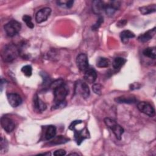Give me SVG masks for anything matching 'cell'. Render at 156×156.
<instances>
[{"instance_id":"1","label":"cell","mask_w":156,"mask_h":156,"mask_svg":"<svg viewBox=\"0 0 156 156\" xmlns=\"http://www.w3.org/2000/svg\"><path fill=\"white\" fill-rule=\"evenodd\" d=\"M50 87L53 90L54 98V105L52 107L54 108H58L61 106L64 107L63 104L65 103V98L68 93V88L64 81L61 79L55 80L51 83Z\"/></svg>"},{"instance_id":"2","label":"cell","mask_w":156,"mask_h":156,"mask_svg":"<svg viewBox=\"0 0 156 156\" xmlns=\"http://www.w3.org/2000/svg\"><path fill=\"white\" fill-rule=\"evenodd\" d=\"M19 54V48L15 44L10 43L4 46L2 50L1 56L4 62H11L16 58Z\"/></svg>"},{"instance_id":"3","label":"cell","mask_w":156,"mask_h":156,"mask_svg":"<svg viewBox=\"0 0 156 156\" xmlns=\"http://www.w3.org/2000/svg\"><path fill=\"white\" fill-rule=\"evenodd\" d=\"M104 122L105 125L112 130L113 133L115 134L116 138L120 140L121 136L124 133V129L119 125L113 119L110 118H106L104 119Z\"/></svg>"},{"instance_id":"4","label":"cell","mask_w":156,"mask_h":156,"mask_svg":"<svg viewBox=\"0 0 156 156\" xmlns=\"http://www.w3.org/2000/svg\"><path fill=\"white\" fill-rule=\"evenodd\" d=\"M4 30L9 37H13L20 31L21 24L18 21L12 20L9 21L4 26Z\"/></svg>"},{"instance_id":"5","label":"cell","mask_w":156,"mask_h":156,"mask_svg":"<svg viewBox=\"0 0 156 156\" xmlns=\"http://www.w3.org/2000/svg\"><path fill=\"white\" fill-rule=\"evenodd\" d=\"M75 93L82 98L87 99L90 96V89L88 85L82 80H77L75 83Z\"/></svg>"},{"instance_id":"6","label":"cell","mask_w":156,"mask_h":156,"mask_svg":"<svg viewBox=\"0 0 156 156\" xmlns=\"http://www.w3.org/2000/svg\"><path fill=\"white\" fill-rule=\"evenodd\" d=\"M72 130H74V140L78 145H80L85 139L90 137V133L87 127L82 129L81 130H77L74 127Z\"/></svg>"},{"instance_id":"7","label":"cell","mask_w":156,"mask_h":156,"mask_svg":"<svg viewBox=\"0 0 156 156\" xmlns=\"http://www.w3.org/2000/svg\"><path fill=\"white\" fill-rule=\"evenodd\" d=\"M137 108L141 112L150 117H152L155 115V110L154 107L148 102L144 101L140 102L137 104Z\"/></svg>"},{"instance_id":"8","label":"cell","mask_w":156,"mask_h":156,"mask_svg":"<svg viewBox=\"0 0 156 156\" xmlns=\"http://www.w3.org/2000/svg\"><path fill=\"white\" fill-rule=\"evenodd\" d=\"M76 65L77 68L82 71H85L88 68V57L85 54L81 53L76 57Z\"/></svg>"},{"instance_id":"9","label":"cell","mask_w":156,"mask_h":156,"mask_svg":"<svg viewBox=\"0 0 156 156\" xmlns=\"http://www.w3.org/2000/svg\"><path fill=\"white\" fill-rule=\"evenodd\" d=\"M51 13V9L49 7H44L40 9L35 15V20L37 23H41L48 20Z\"/></svg>"},{"instance_id":"10","label":"cell","mask_w":156,"mask_h":156,"mask_svg":"<svg viewBox=\"0 0 156 156\" xmlns=\"http://www.w3.org/2000/svg\"><path fill=\"white\" fill-rule=\"evenodd\" d=\"M1 124L3 129L7 133L12 132L15 127V124L14 121L7 116H2L1 118Z\"/></svg>"},{"instance_id":"11","label":"cell","mask_w":156,"mask_h":156,"mask_svg":"<svg viewBox=\"0 0 156 156\" xmlns=\"http://www.w3.org/2000/svg\"><path fill=\"white\" fill-rule=\"evenodd\" d=\"M119 7H120L119 1H110L107 4H105L104 11L108 16H112L114 15L115 12L119 9Z\"/></svg>"},{"instance_id":"12","label":"cell","mask_w":156,"mask_h":156,"mask_svg":"<svg viewBox=\"0 0 156 156\" xmlns=\"http://www.w3.org/2000/svg\"><path fill=\"white\" fill-rule=\"evenodd\" d=\"M7 97L9 104L13 108L18 107L22 103V98L17 93L7 94Z\"/></svg>"},{"instance_id":"13","label":"cell","mask_w":156,"mask_h":156,"mask_svg":"<svg viewBox=\"0 0 156 156\" xmlns=\"http://www.w3.org/2000/svg\"><path fill=\"white\" fill-rule=\"evenodd\" d=\"M97 78V73L94 69L88 68L84 73V79L89 83H93L95 82Z\"/></svg>"},{"instance_id":"14","label":"cell","mask_w":156,"mask_h":156,"mask_svg":"<svg viewBox=\"0 0 156 156\" xmlns=\"http://www.w3.org/2000/svg\"><path fill=\"white\" fill-rule=\"evenodd\" d=\"M33 104L34 107L36 111L38 112H42L46 108V105L45 103L38 96L37 94H35L33 98Z\"/></svg>"},{"instance_id":"15","label":"cell","mask_w":156,"mask_h":156,"mask_svg":"<svg viewBox=\"0 0 156 156\" xmlns=\"http://www.w3.org/2000/svg\"><path fill=\"white\" fill-rule=\"evenodd\" d=\"M155 34V28L154 27L153 29H150V30H147V32H146L145 33L140 35L138 37V40L140 42H142V43L148 41L154 37Z\"/></svg>"},{"instance_id":"16","label":"cell","mask_w":156,"mask_h":156,"mask_svg":"<svg viewBox=\"0 0 156 156\" xmlns=\"http://www.w3.org/2000/svg\"><path fill=\"white\" fill-rule=\"evenodd\" d=\"M105 4L104 2L100 0H96L93 1L92 9L94 13L96 14H99L102 12L104 11Z\"/></svg>"},{"instance_id":"17","label":"cell","mask_w":156,"mask_h":156,"mask_svg":"<svg viewBox=\"0 0 156 156\" xmlns=\"http://www.w3.org/2000/svg\"><path fill=\"white\" fill-rule=\"evenodd\" d=\"M115 101L119 104L125 103V104H133L136 102L135 97L133 96H122L115 99Z\"/></svg>"},{"instance_id":"18","label":"cell","mask_w":156,"mask_h":156,"mask_svg":"<svg viewBox=\"0 0 156 156\" xmlns=\"http://www.w3.org/2000/svg\"><path fill=\"white\" fill-rule=\"evenodd\" d=\"M135 37V34L133 32L129 30H124L120 33V38L121 41L126 44L128 42L129 38H132Z\"/></svg>"},{"instance_id":"19","label":"cell","mask_w":156,"mask_h":156,"mask_svg":"<svg viewBox=\"0 0 156 156\" xmlns=\"http://www.w3.org/2000/svg\"><path fill=\"white\" fill-rule=\"evenodd\" d=\"M56 134V127L54 126L50 125L49 126L45 132V138L48 140H51L55 137Z\"/></svg>"},{"instance_id":"20","label":"cell","mask_w":156,"mask_h":156,"mask_svg":"<svg viewBox=\"0 0 156 156\" xmlns=\"http://www.w3.org/2000/svg\"><path fill=\"white\" fill-rule=\"evenodd\" d=\"M139 10L143 15H148L155 12L156 6H155V4H152V5L140 7Z\"/></svg>"},{"instance_id":"21","label":"cell","mask_w":156,"mask_h":156,"mask_svg":"<svg viewBox=\"0 0 156 156\" xmlns=\"http://www.w3.org/2000/svg\"><path fill=\"white\" fill-rule=\"evenodd\" d=\"M143 54L147 57L155 59L156 57V49L155 47L147 48L143 51Z\"/></svg>"},{"instance_id":"22","label":"cell","mask_w":156,"mask_h":156,"mask_svg":"<svg viewBox=\"0 0 156 156\" xmlns=\"http://www.w3.org/2000/svg\"><path fill=\"white\" fill-rule=\"evenodd\" d=\"M126 62V60L122 57H116L113 62V67L115 69H120Z\"/></svg>"},{"instance_id":"23","label":"cell","mask_w":156,"mask_h":156,"mask_svg":"<svg viewBox=\"0 0 156 156\" xmlns=\"http://www.w3.org/2000/svg\"><path fill=\"white\" fill-rule=\"evenodd\" d=\"M69 140V138H66L64 136H57L56 137H54V139L51 141L52 144H60L65 143Z\"/></svg>"},{"instance_id":"24","label":"cell","mask_w":156,"mask_h":156,"mask_svg":"<svg viewBox=\"0 0 156 156\" xmlns=\"http://www.w3.org/2000/svg\"><path fill=\"white\" fill-rule=\"evenodd\" d=\"M110 62L108 59L105 57H99L96 62V66L98 68H107Z\"/></svg>"},{"instance_id":"25","label":"cell","mask_w":156,"mask_h":156,"mask_svg":"<svg viewBox=\"0 0 156 156\" xmlns=\"http://www.w3.org/2000/svg\"><path fill=\"white\" fill-rule=\"evenodd\" d=\"M1 153H5L8 150V143L7 141L5 140V138H4L2 136L1 138Z\"/></svg>"},{"instance_id":"26","label":"cell","mask_w":156,"mask_h":156,"mask_svg":"<svg viewBox=\"0 0 156 156\" xmlns=\"http://www.w3.org/2000/svg\"><path fill=\"white\" fill-rule=\"evenodd\" d=\"M23 21L26 23V26L30 28V29H33L34 27V24L32 21V18L27 15H25L23 16Z\"/></svg>"},{"instance_id":"27","label":"cell","mask_w":156,"mask_h":156,"mask_svg":"<svg viewBox=\"0 0 156 156\" xmlns=\"http://www.w3.org/2000/svg\"><path fill=\"white\" fill-rule=\"evenodd\" d=\"M21 71L27 77H30L32 73V68L30 65H25L21 68Z\"/></svg>"},{"instance_id":"28","label":"cell","mask_w":156,"mask_h":156,"mask_svg":"<svg viewBox=\"0 0 156 156\" xmlns=\"http://www.w3.org/2000/svg\"><path fill=\"white\" fill-rule=\"evenodd\" d=\"M104 22V18L102 16H99L97 21L96 22V23L94 24H93L91 27V29L93 30H97L99 27L101 26V25L102 24V23H103Z\"/></svg>"},{"instance_id":"29","label":"cell","mask_w":156,"mask_h":156,"mask_svg":"<svg viewBox=\"0 0 156 156\" xmlns=\"http://www.w3.org/2000/svg\"><path fill=\"white\" fill-rule=\"evenodd\" d=\"M102 88V85L99 83H94L92 87V89H93V91H94V93L98 95L101 94Z\"/></svg>"},{"instance_id":"30","label":"cell","mask_w":156,"mask_h":156,"mask_svg":"<svg viewBox=\"0 0 156 156\" xmlns=\"http://www.w3.org/2000/svg\"><path fill=\"white\" fill-rule=\"evenodd\" d=\"M54 155H56V156H60V155H66V151L64 150V149H58V150H56L54 154H53Z\"/></svg>"},{"instance_id":"31","label":"cell","mask_w":156,"mask_h":156,"mask_svg":"<svg viewBox=\"0 0 156 156\" xmlns=\"http://www.w3.org/2000/svg\"><path fill=\"white\" fill-rule=\"evenodd\" d=\"M82 122V121H73L71 123V124L69 125V129H70V130H72V129H73V128H74V127H76V126L77 125V124H80V123H81Z\"/></svg>"},{"instance_id":"32","label":"cell","mask_w":156,"mask_h":156,"mask_svg":"<svg viewBox=\"0 0 156 156\" xmlns=\"http://www.w3.org/2000/svg\"><path fill=\"white\" fill-rule=\"evenodd\" d=\"M127 22V21L126 20H121L119 21H118L116 24H117V26H118L119 27H124L126 24Z\"/></svg>"},{"instance_id":"33","label":"cell","mask_w":156,"mask_h":156,"mask_svg":"<svg viewBox=\"0 0 156 156\" xmlns=\"http://www.w3.org/2000/svg\"><path fill=\"white\" fill-rule=\"evenodd\" d=\"M74 4V1H66L65 2V4H64V5L67 7V8H71Z\"/></svg>"},{"instance_id":"34","label":"cell","mask_w":156,"mask_h":156,"mask_svg":"<svg viewBox=\"0 0 156 156\" xmlns=\"http://www.w3.org/2000/svg\"><path fill=\"white\" fill-rule=\"evenodd\" d=\"M69 155H78V154H76V153H71V154H69Z\"/></svg>"}]
</instances>
